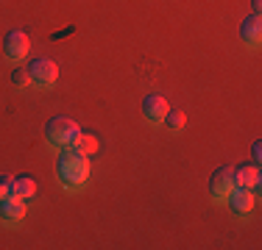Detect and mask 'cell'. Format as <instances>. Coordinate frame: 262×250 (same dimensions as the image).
I'll return each mask as SVG.
<instances>
[{
	"label": "cell",
	"mask_w": 262,
	"mask_h": 250,
	"mask_svg": "<svg viewBox=\"0 0 262 250\" xmlns=\"http://www.w3.org/2000/svg\"><path fill=\"white\" fill-rule=\"evenodd\" d=\"M167 111H170V106H167V100L162 95H148L142 100V114H145L148 122H162Z\"/></svg>",
	"instance_id": "8"
},
{
	"label": "cell",
	"mask_w": 262,
	"mask_h": 250,
	"mask_svg": "<svg viewBox=\"0 0 262 250\" xmlns=\"http://www.w3.org/2000/svg\"><path fill=\"white\" fill-rule=\"evenodd\" d=\"M11 84H14L17 89H26V86L31 84V75H28V70H23V67H17V70L11 72Z\"/></svg>",
	"instance_id": "14"
},
{
	"label": "cell",
	"mask_w": 262,
	"mask_h": 250,
	"mask_svg": "<svg viewBox=\"0 0 262 250\" xmlns=\"http://www.w3.org/2000/svg\"><path fill=\"white\" fill-rule=\"evenodd\" d=\"M259 150H262V145H259V142H254V147H251V159H254V164H259V159H262Z\"/></svg>",
	"instance_id": "16"
},
{
	"label": "cell",
	"mask_w": 262,
	"mask_h": 250,
	"mask_svg": "<svg viewBox=\"0 0 262 250\" xmlns=\"http://www.w3.org/2000/svg\"><path fill=\"white\" fill-rule=\"evenodd\" d=\"M162 122H165V128H167V131L179 134V131H182L184 125H187V117H184V111H167Z\"/></svg>",
	"instance_id": "13"
},
{
	"label": "cell",
	"mask_w": 262,
	"mask_h": 250,
	"mask_svg": "<svg viewBox=\"0 0 262 250\" xmlns=\"http://www.w3.org/2000/svg\"><path fill=\"white\" fill-rule=\"evenodd\" d=\"M70 147H76L78 153H84V156H92V153L98 150V139H95L92 134H78L76 142H73Z\"/></svg>",
	"instance_id": "12"
},
{
	"label": "cell",
	"mask_w": 262,
	"mask_h": 250,
	"mask_svg": "<svg viewBox=\"0 0 262 250\" xmlns=\"http://www.w3.org/2000/svg\"><path fill=\"white\" fill-rule=\"evenodd\" d=\"M240 36H243V42H246V45H259V39H262V22H259L257 14L246 17V20L240 22Z\"/></svg>",
	"instance_id": "10"
},
{
	"label": "cell",
	"mask_w": 262,
	"mask_h": 250,
	"mask_svg": "<svg viewBox=\"0 0 262 250\" xmlns=\"http://www.w3.org/2000/svg\"><path fill=\"white\" fill-rule=\"evenodd\" d=\"M56 175L64 189H81L90 181V161L76 147H61V156L56 161Z\"/></svg>",
	"instance_id": "1"
},
{
	"label": "cell",
	"mask_w": 262,
	"mask_h": 250,
	"mask_svg": "<svg viewBox=\"0 0 262 250\" xmlns=\"http://www.w3.org/2000/svg\"><path fill=\"white\" fill-rule=\"evenodd\" d=\"M232 178H234V186H246V189H254L257 192L259 186V167L257 164H243L232 170Z\"/></svg>",
	"instance_id": "9"
},
{
	"label": "cell",
	"mask_w": 262,
	"mask_h": 250,
	"mask_svg": "<svg viewBox=\"0 0 262 250\" xmlns=\"http://www.w3.org/2000/svg\"><path fill=\"white\" fill-rule=\"evenodd\" d=\"M28 75H31V84L39 86V89H48V86L56 84V78H59V67H56L53 59H34L31 64L26 67Z\"/></svg>",
	"instance_id": "3"
},
{
	"label": "cell",
	"mask_w": 262,
	"mask_h": 250,
	"mask_svg": "<svg viewBox=\"0 0 262 250\" xmlns=\"http://www.w3.org/2000/svg\"><path fill=\"white\" fill-rule=\"evenodd\" d=\"M78 134H81V128L76 125V120H70V117H53V120L45 125V139L59 150L70 147Z\"/></svg>",
	"instance_id": "2"
},
{
	"label": "cell",
	"mask_w": 262,
	"mask_h": 250,
	"mask_svg": "<svg viewBox=\"0 0 262 250\" xmlns=\"http://www.w3.org/2000/svg\"><path fill=\"white\" fill-rule=\"evenodd\" d=\"M34 195H36V184H34V178H28V175H20V178H11V197L31 200Z\"/></svg>",
	"instance_id": "11"
},
{
	"label": "cell",
	"mask_w": 262,
	"mask_h": 250,
	"mask_svg": "<svg viewBox=\"0 0 262 250\" xmlns=\"http://www.w3.org/2000/svg\"><path fill=\"white\" fill-rule=\"evenodd\" d=\"M28 50H31V39H28L26 31H9V34H6L3 53L9 56L11 61H20L23 56H28Z\"/></svg>",
	"instance_id": "5"
},
{
	"label": "cell",
	"mask_w": 262,
	"mask_h": 250,
	"mask_svg": "<svg viewBox=\"0 0 262 250\" xmlns=\"http://www.w3.org/2000/svg\"><path fill=\"white\" fill-rule=\"evenodd\" d=\"M6 197H11V178L9 175H0V203Z\"/></svg>",
	"instance_id": "15"
},
{
	"label": "cell",
	"mask_w": 262,
	"mask_h": 250,
	"mask_svg": "<svg viewBox=\"0 0 262 250\" xmlns=\"http://www.w3.org/2000/svg\"><path fill=\"white\" fill-rule=\"evenodd\" d=\"M0 220L6 225H20L26 220V200L23 197H6L0 203Z\"/></svg>",
	"instance_id": "7"
},
{
	"label": "cell",
	"mask_w": 262,
	"mask_h": 250,
	"mask_svg": "<svg viewBox=\"0 0 262 250\" xmlns=\"http://www.w3.org/2000/svg\"><path fill=\"white\" fill-rule=\"evenodd\" d=\"M251 9H254V14L259 17V11H262V0H251Z\"/></svg>",
	"instance_id": "17"
},
{
	"label": "cell",
	"mask_w": 262,
	"mask_h": 250,
	"mask_svg": "<svg viewBox=\"0 0 262 250\" xmlns=\"http://www.w3.org/2000/svg\"><path fill=\"white\" fill-rule=\"evenodd\" d=\"M234 189V178H232V167H221L212 172L209 178V195L215 200H226L229 192Z\"/></svg>",
	"instance_id": "6"
},
{
	"label": "cell",
	"mask_w": 262,
	"mask_h": 250,
	"mask_svg": "<svg viewBox=\"0 0 262 250\" xmlns=\"http://www.w3.org/2000/svg\"><path fill=\"white\" fill-rule=\"evenodd\" d=\"M229 209H232V214L237 217H248L254 211V206H257V197H254V189H246V186H234L232 192H229L226 197Z\"/></svg>",
	"instance_id": "4"
}]
</instances>
